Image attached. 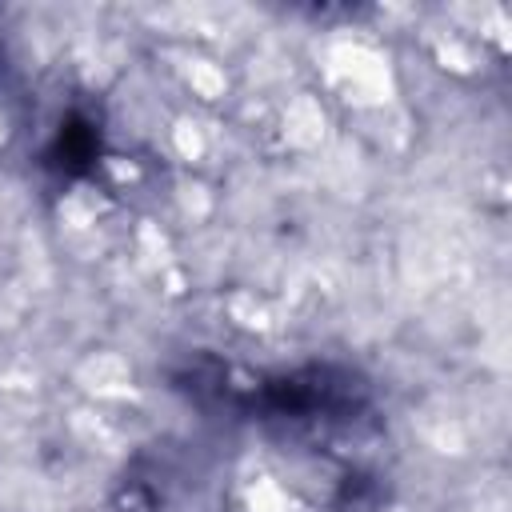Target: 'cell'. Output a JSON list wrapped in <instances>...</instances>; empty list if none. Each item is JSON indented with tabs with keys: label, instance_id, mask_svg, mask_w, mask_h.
<instances>
[{
	"label": "cell",
	"instance_id": "cell-1",
	"mask_svg": "<svg viewBox=\"0 0 512 512\" xmlns=\"http://www.w3.org/2000/svg\"><path fill=\"white\" fill-rule=\"evenodd\" d=\"M200 408H224L260 424L284 428H344L372 408V384L364 372L332 360H312L280 372H236L220 360L188 364L172 376Z\"/></svg>",
	"mask_w": 512,
	"mask_h": 512
},
{
	"label": "cell",
	"instance_id": "cell-3",
	"mask_svg": "<svg viewBox=\"0 0 512 512\" xmlns=\"http://www.w3.org/2000/svg\"><path fill=\"white\" fill-rule=\"evenodd\" d=\"M96 156H100L96 124L84 120V116H68V120H60L56 136L44 148V168L56 172L60 180H76L96 164Z\"/></svg>",
	"mask_w": 512,
	"mask_h": 512
},
{
	"label": "cell",
	"instance_id": "cell-2",
	"mask_svg": "<svg viewBox=\"0 0 512 512\" xmlns=\"http://www.w3.org/2000/svg\"><path fill=\"white\" fill-rule=\"evenodd\" d=\"M228 468L212 444L156 440L116 480L108 512H220Z\"/></svg>",
	"mask_w": 512,
	"mask_h": 512
}]
</instances>
